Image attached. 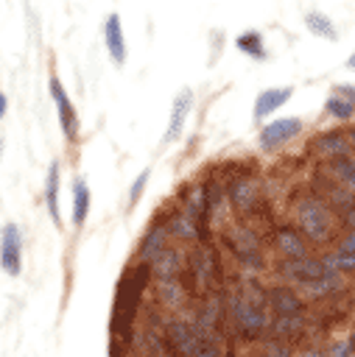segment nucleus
I'll return each mask as SVG.
<instances>
[{
	"label": "nucleus",
	"instance_id": "nucleus-1",
	"mask_svg": "<svg viewBox=\"0 0 355 357\" xmlns=\"http://www.w3.org/2000/svg\"><path fill=\"white\" fill-rule=\"evenodd\" d=\"M165 337L182 357H221L215 329L204 326L201 321H171Z\"/></svg>",
	"mask_w": 355,
	"mask_h": 357
},
{
	"label": "nucleus",
	"instance_id": "nucleus-2",
	"mask_svg": "<svg viewBox=\"0 0 355 357\" xmlns=\"http://www.w3.org/2000/svg\"><path fill=\"white\" fill-rule=\"evenodd\" d=\"M148 273H151L148 265H137L134 271L126 273V279H123L120 287H117L112 326H115L120 335H123V329L129 326V321H131V315H134V310H137V304H140V296H143V287H145V282H148Z\"/></svg>",
	"mask_w": 355,
	"mask_h": 357
},
{
	"label": "nucleus",
	"instance_id": "nucleus-3",
	"mask_svg": "<svg viewBox=\"0 0 355 357\" xmlns=\"http://www.w3.org/2000/svg\"><path fill=\"white\" fill-rule=\"evenodd\" d=\"M296 223L302 229V237L310 243H327L333 234V212L316 195L305 198L296 206Z\"/></svg>",
	"mask_w": 355,
	"mask_h": 357
},
{
	"label": "nucleus",
	"instance_id": "nucleus-4",
	"mask_svg": "<svg viewBox=\"0 0 355 357\" xmlns=\"http://www.w3.org/2000/svg\"><path fill=\"white\" fill-rule=\"evenodd\" d=\"M229 312H232V318H235L240 335H246V337H257L260 332L268 329L266 307L257 304V301H252V298H246L243 293L232 296V301H229Z\"/></svg>",
	"mask_w": 355,
	"mask_h": 357
},
{
	"label": "nucleus",
	"instance_id": "nucleus-5",
	"mask_svg": "<svg viewBox=\"0 0 355 357\" xmlns=\"http://www.w3.org/2000/svg\"><path fill=\"white\" fill-rule=\"evenodd\" d=\"M48 89H50V98L56 103V114H59V126H61L64 139L67 142H75L78 139V131H81V117H78V112H75V106H73L70 95L64 92V86H61V81H59L56 73H50Z\"/></svg>",
	"mask_w": 355,
	"mask_h": 357
},
{
	"label": "nucleus",
	"instance_id": "nucleus-6",
	"mask_svg": "<svg viewBox=\"0 0 355 357\" xmlns=\"http://www.w3.org/2000/svg\"><path fill=\"white\" fill-rule=\"evenodd\" d=\"M302 128H305V123H302L299 117H277V120H271V123H266V126L260 128L257 145H260L266 153H271V151L288 145L291 139H296Z\"/></svg>",
	"mask_w": 355,
	"mask_h": 357
},
{
	"label": "nucleus",
	"instance_id": "nucleus-7",
	"mask_svg": "<svg viewBox=\"0 0 355 357\" xmlns=\"http://www.w3.org/2000/svg\"><path fill=\"white\" fill-rule=\"evenodd\" d=\"M0 268L8 276H20L22 271V231L17 223H6L0 229Z\"/></svg>",
	"mask_w": 355,
	"mask_h": 357
},
{
	"label": "nucleus",
	"instance_id": "nucleus-8",
	"mask_svg": "<svg viewBox=\"0 0 355 357\" xmlns=\"http://www.w3.org/2000/svg\"><path fill=\"white\" fill-rule=\"evenodd\" d=\"M291 95H294V86H291V84H288V86H266L263 92H257V98H254V109H252L254 123H263L271 112L282 109V103H288Z\"/></svg>",
	"mask_w": 355,
	"mask_h": 357
},
{
	"label": "nucleus",
	"instance_id": "nucleus-9",
	"mask_svg": "<svg viewBox=\"0 0 355 357\" xmlns=\"http://www.w3.org/2000/svg\"><path fill=\"white\" fill-rule=\"evenodd\" d=\"M324 112L333 120H349V117H355V86L352 84H333V92L324 100Z\"/></svg>",
	"mask_w": 355,
	"mask_h": 357
},
{
	"label": "nucleus",
	"instance_id": "nucleus-10",
	"mask_svg": "<svg viewBox=\"0 0 355 357\" xmlns=\"http://www.w3.org/2000/svg\"><path fill=\"white\" fill-rule=\"evenodd\" d=\"M103 45H106L109 59L120 67L126 61V36H123V22H120L117 11L106 14V20H103Z\"/></svg>",
	"mask_w": 355,
	"mask_h": 357
},
{
	"label": "nucleus",
	"instance_id": "nucleus-11",
	"mask_svg": "<svg viewBox=\"0 0 355 357\" xmlns=\"http://www.w3.org/2000/svg\"><path fill=\"white\" fill-rule=\"evenodd\" d=\"M190 109H193V89L184 86V89H179V95H176L173 103H171V117H168V128H165V142H173V139L184 131V120H187Z\"/></svg>",
	"mask_w": 355,
	"mask_h": 357
},
{
	"label": "nucleus",
	"instance_id": "nucleus-12",
	"mask_svg": "<svg viewBox=\"0 0 355 357\" xmlns=\"http://www.w3.org/2000/svg\"><path fill=\"white\" fill-rule=\"evenodd\" d=\"M280 271H282V276H288L291 282H299V284H310V282H316L319 276L327 273V268H324L321 259H307V257H302V259H285L280 265Z\"/></svg>",
	"mask_w": 355,
	"mask_h": 357
},
{
	"label": "nucleus",
	"instance_id": "nucleus-13",
	"mask_svg": "<svg viewBox=\"0 0 355 357\" xmlns=\"http://www.w3.org/2000/svg\"><path fill=\"white\" fill-rule=\"evenodd\" d=\"M268 307L277 315H302V298L288 284H274L268 290Z\"/></svg>",
	"mask_w": 355,
	"mask_h": 357
},
{
	"label": "nucleus",
	"instance_id": "nucleus-14",
	"mask_svg": "<svg viewBox=\"0 0 355 357\" xmlns=\"http://www.w3.org/2000/svg\"><path fill=\"white\" fill-rule=\"evenodd\" d=\"M59 181H61V165L59 162H50L48 165V176H45V187H42V198H45V206L53 218L56 226H61V212H59Z\"/></svg>",
	"mask_w": 355,
	"mask_h": 357
},
{
	"label": "nucleus",
	"instance_id": "nucleus-15",
	"mask_svg": "<svg viewBox=\"0 0 355 357\" xmlns=\"http://www.w3.org/2000/svg\"><path fill=\"white\" fill-rule=\"evenodd\" d=\"M313 151L321 153V156H347L349 153V137L338 128L333 131H321L316 139H313Z\"/></svg>",
	"mask_w": 355,
	"mask_h": 357
},
{
	"label": "nucleus",
	"instance_id": "nucleus-16",
	"mask_svg": "<svg viewBox=\"0 0 355 357\" xmlns=\"http://www.w3.org/2000/svg\"><path fill=\"white\" fill-rule=\"evenodd\" d=\"M274 243H277V248H280V254H282L285 259H302V257H307V243H305V237H302L299 231L288 229V226L277 229Z\"/></svg>",
	"mask_w": 355,
	"mask_h": 357
},
{
	"label": "nucleus",
	"instance_id": "nucleus-17",
	"mask_svg": "<svg viewBox=\"0 0 355 357\" xmlns=\"http://www.w3.org/2000/svg\"><path fill=\"white\" fill-rule=\"evenodd\" d=\"M89 204H92V192H89V184L75 176L73 178V226L81 229L87 215H89Z\"/></svg>",
	"mask_w": 355,
	"mask_h": 357
},
{
	"label": "nucleus",
	"instance_id": "nucleus-18",
	"mask_svg": "<svg viewBox=\"0 0 355 357\" xmlns=\"http://www.w3.org/2000/svg\"><path fill=\"white\" fill-rule=\"evenodd\" d=\"M179 268H182V254H179L176 248H165V251H162L159 257H154V262H151V273H154L159 282L176 279Z\"/></svg>",
	"mask_w": 355,
	"mask_h": 357
},
{
	"label": "nucleus",
	"instance_id": "nucleus-19",
	"mask_svg": "<svg viewBox=\"0 0 355 357\" xmlns=\"http://www.w3.org/2000/svg\"><path fill=\"white\" fill-rule=\"evenodd\" d=\"M330 262H333V268L341 273V271H355V229H349L344 237H341V243H338V248L330 254Z\"/></svg>",
	"mask_w": 355,
	"mask_h": 357
},
{
	"label": "nucleus",
	"instance_id": "nucleus-20",
	"mask_svg": "<svg viewBox=\"0 0 355 357\" xmlns=\"http://www.w3.org/2000/svg\"><path fill=\"white\" fill-rule=\"evenodd\" d=\"M235 47H238L243 56L254 59V61H263V59H268V50H266V39H263V33H260V31H243V33H238V39H235Z\"/></svg>",
	"mask_w": 355,
	"mask_h": 357
},
{
	"label": "nucleus",
	"instance_id": "nucleus-21",
	"mask_svg": "<svg viewBox=\"0 0 355 357\" xmlns=\"http://www.w3.org/2000/svg\"><path fill=\"white\" fill-rule=\"evenodd\" d=\"M165 237H168V226L165 223H154L148 229V234L143 237V243H140V257L154 262V257H159L165 251Z\"/></svg>",
	"mask_w": 355,
	"mask_h": 357
},
{
	"label": "nucleus",
	"instance_id": "nucleus-22",
	"mask_svg": "<svg viewBox=\"0 0 355 357\" xmlns=\"http://www.w3.org/2000/svg\"><path fill=\"white\" fill-rule=\"evenodd\" d=\"M305 25H307V31L310 33H316V36H321V39H338V31H335V25H333V20L324 14V11H307L305 14Z\"/></svg>",
	"mask_w": 355,
	"mask_h": 357
},
{
	"label": "nucleus",
	"instance_id": "nucleus-23",
	"mask_svg": "<svg viewBox=\"0 0 355 357\" xmlns=\"http://www.w3.org/2000/svg\"><path fill=\"white\" fill-rule=\"evenodd\" d=\"M330 173L338 184H344L355 195V159L352 156H338L335 162H330Z\"/></svg>",
	"mask_w": 355,
	"mask_h": 357
},
{
	"label": "nucleus",
	"instance_id": "nucleus-24",
	"mask_svg": "<svg viewBox=\"0 0 355 357\" xmlns=\"http://www.w3.org/2000/svg\"><path fill=\"white\" fill-rule=\"evenodd\" d=\"M184 212L196 220V223H201L207 215H210V206H207V192H204V187H193L190 192H187V198H184Z\"/></svg>",
	"mask_w": 355,
	"mask_h": 357
},
{
	"label": "nucleus",
	"instance_id": "nucleus-25",
	"mask_svg": "<svg viewBox=\"0 0 355 357\" xmlns=\"http://www.w3.org/2000/svg\"><path fill=\"white\" fill-rule=\"evenodd\" d=\"M229 198H232V204L238 209H252V204H254V184L249 178H238L232 184V190H229Z\"/></svg>",
	"mask_w": 355,
	"mask_h": 357
},
{
	"label": "nucleus",
	"instance_id": "nucleus-26",
	"mask_svg": "<svg viewBox=\"0 0 355 357\" xmlns=\"http://www.w3.org/2000/svg\"><path fill=\"white\" fill-rule=\"evenodd\" d=\"M338 287H341V273H338V271H327V273H324V276H319L316 282L305 284V290H307L313 298L327 296V293H333V290H338Z\"/></svg>",
	"mask_w": 355,
	"mask_h": 357
},
{
	"label": "nucleus",
	"instance_id": "nucleus-27",
	"mask_svg": "<svg viewBox=\"0 0 355 357\" xmlns=\"http://www.w3.org/2000/svg\"><path fill=\"white\" fill-rule=\"evenodd\" d=\"M168 226H171V231H173L176 237H182V240H196V237H198V223H196L187 212L173 215Z\"/></svg>",
	"mask_w": 355,
	"mask_h": 357
},
{
	"label": "nucleus",
	"instance_id": "nucleus-28",
	"mask_svg": "<svg viewBox=\"0 0 355 357\" xmlns=\"http://www.w3.org/2000/svg\"><path fill=\"white\" fill-rule=\"evenodd\" d=\"M302 329V315H280L274 321V335L277 337H291Z\"/></svg>",
	"mask_w": 355,
	"mask_h": 357
},
{
	"label": "nucleus",
	"instance_id": "nucleus-29",
	"mask_svg": "<svg viewBox=\"0 0 355 357\" xmlns=\"http://www.w3.org/2000/svg\"><path fill=\"white\" fill-rule=\"evenodd\" d=\"M159 296H162V301L165 304H171V307H176V304H182V284L176 282V279H165V282H159Z\"/></svg>",
	"mask_w": 355,
	"mask_h": 357
},
{
	"label": "nucleus",
	"instance_id": "nucleus-30",
	"mask_svg": "<svg viewBox=\"0 0 355 357\" xmlns=\"http://www.w3.org/2000/svg\"><path fill=\"white\" fill-rule=\"evenodd\" d=\"M148 176H151V167L140 170V176H137V178H134V184L129 187V201H126V209H134V206H137V201L143 198V190H145V184H148Z\"/></svg>",
	"mask_w": 355,
	"mask_h": 357
},
{
	"label": "nucleus",
	"instance_id": "nucleus-31",
	"mask_svg": "<svg viewBox=\"0 0 355 357\" xmlns=\"http://www.w3.org/2000/svg\"><path fill=\"white\" fill-rule=\"evenodd\" d=\"M204 192H207L210 215H218V212L224 209V187H218V184H207V187H204Z\"/></svg>",
	"mask_w": 355,
	"mask_h": 357
},
{
	"label": "nucleus",
	"instance_id": "nucleus-32",
	"mask_svg": "<svg viewBox=\"0 0 355 357\" xmlns=\"http://www.w3.org/2000/svg\"><path fill=\"white\" fill-rule=\"evenodd\" d=\"M355 351H352V346H349V340H341V343H335L333 349H330V357H352Z\"/></svg>",
	"mask_w": 355,
	"mask_h": 357
},
{
	"label": "nucleus",
	"instance_id": "nucleus-33",
	"mask_svg": "<svg viewBox=\"0 0 355 357\" xmlns=\"http://www.w3.org/2000/svg\"><path fill=\"white\" fill-rule=\"evenodd\" d=\"M344 223H347L349 229H355V195H352V201L344 206Z\"/></svg>",
	"mask_w": 355,
	"mask_h": 357
},
{
	"label": "nucleus",
	"instance_id": "nucleus-34",
	"mask_svg": "<svg viewBox=\"0 0 355 357\" xmlns=\"http://www.w3.org/2000/svg\"><path fill=\"white\" fill-rule=\"evenodd\" d=\"M6 109H8V98H6L3 92H0V120L6 117Z\"/></svg>",
	"mask_w": 355,
	"mask_h": 357
},
{
	"label": "nucleus",
	"instance_id": "nucleus-35",
	"mask_svg": "<svg viewBox=\"0 0 355 357\" xmlns=\"http://www.w3.org/2000/svg\"><path fill=\"white\" fill-rule=\"evenodd\" d=\"M302 357H327V354H321V351H316V349H313V351H305Z\"/></svg>",
	"mask_w": 355,
	"mask_h": 357
},
{
	"label": "nucleus",
	"instance_id": "nucleus-36",
	"mask_svg": "<svg viewBox=\"0 0 355 357\" xmlns=\"http://www.w3.org/2000/svg\"><path fill=\"white\" fill-rule=\"evenodd\" d=\"M347 67H349V70H355V50L349 53V59H347Z\"/></svg>",
	"mask_w": 355,
	"mask_h": 357
},
{
	"label": "nucleus",
	"instance_id": "nucleus-37",
	"mask_svg": "<svg viewBox=\"0 0 355 357\" xmlns=\"http://www.w3.org/2000/svg\"><path fill=\"white\" fill-rule=\"evenodd\" d=\"M347 137H349V142L355 145V128H349V134H347Z\"/></svg>",
	"mask_w": 355,
	"mask_h": 357
},
{
	"label": "nucleus",
	"instance_id": "nucleus-38",
	"mask_svg": "<svg viewBox=\"0 0 355 357\" xmlns=\"http://www.w3.org/2000/svg\"><path fill=\"white\" fill-rule=\"evenodd\" d=\"M352 159H355V156H352Z\"/></svg>",
	"mask_w": 355,
	"mask_h": 357
}]
</instances>
